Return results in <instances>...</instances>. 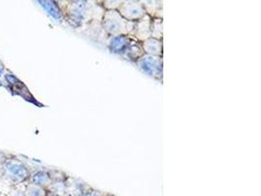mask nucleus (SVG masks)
I'll return each instance as SVG.
<instances>
[{
  "label": "nucleus",
  "instance_id": "obj_1",
  "mask_svg": "<svg viewBox=\"0 0 261 196\" xmlns=\"http://www.w3.org/2000/svg\"><path fill=\"white\" fill-rule=\"evenodd\" d=\"M3 170L5 172V175L16 183L24 181L28 176L25 167L19 161H7L3 166Z\"/></svg>",
  "mask_w": 261,
  "mask_h": 196
},
{
  "label": "nucleus",
  "instance_id": "obj_2",
  "mask_svg": "<svg viewBox=\"0 0 261 196\" xmlns=\"http://www.w3.org/2000/svg\"><path fill=\"white\" fill-rule=\"evenodd\" d=\"M27 195L28 196H44L43 190L36 185H31L29 186L27 190Z\"/></svg>",
  "mask_w": 261,
  "mask_h": 196
},
{
  "label": "nucleus",
  "instance_id": "obj_3",
  "mask_svg": "<svg viewBox=\"0 0 261 196\" xmlns=\"http://www.w3.org/2000/svg\"><path fill=\"white\" fill-rule=\"evenodd\" d=\"M48 181V176H46L44 173H37L34 177V183L37 185L46 184Z\"/></svg>",
  "mask_w": 261,
  "mask_h": 196
},
{
  "label": "nucleus",
  "instance_id": "obj_4",
  "mask_svg": "<svg viewBox=\"0 0 261 196\" xmlns=\"http://www.w3.org/2000/svg\"><path fill=\"white\" fill-rule=\"evenodd\" d=\"M42 3H44L43 6L46 8V10H48L50 14H52L54 17H57L58 12L56 11V9H53V8H52V4H50L49 2H42Z\"/></svg>",
  "mask_w": 261,
  "mask_h": 196
},
{
  "label": "nucleus",
  "instance_id": "obj_5",
  "mask_svg": "<svg viewBox=\"0 0 261 196\" xmlns=\"http://www.w3.org/2000/svg\"><path fill=\"white\" fill-rule=\"evenodd\" d=\"M12 196H24L22 192H20V191H14L13 192Z\"/></svg>",
  "mask_w": 261,
  "mask_h": 196
},
{
  "label": "nucleus",
  "instance_id": "obj_6",
  "mask_svg": "<svg viewBox=\"0 0 261 196\" xmlns=\"http://www.w3.org/2000/svg\"><path fill=\"white\" fill-rule=\"evenodd\" d=\"M1 74H2V70L0 69V76H1Z\"/></svg>",
  "mask_w": 261,
  "mask_h": 196
}]
</instances>
